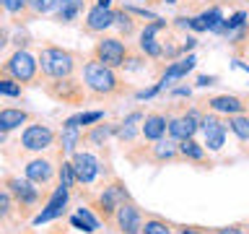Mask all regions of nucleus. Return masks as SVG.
<instances>
[{
    "label": "nucleus",
    "mask_w": 249,
    "mask_h": 234,
    "mask_svg": "<svg viewBox=\"0 0 249 234\" xmlns=\"http://www.w3.org/2000/svg\"><path fill=\"white\" fill-rule=\"evenodd\" d=\"M26 8H29L26 0H5V3H3V11H8L11 16H21Z\"/></svg>",
    "instance_id": "35"
},
{
    "label": "nucleus",
    "mask_w": 249,
    "mask_h": 234,
    "mask_svg": "<svg viewBox=\"0 0 249 234\" xmlns=\"http://www.w3.org/2000/svg\"><path fill=\"white\" fill-rule=\"evenodd\" d=\"M179 234H202V232L195 229V226H187V229H179Z\"/></svg>",
    "instance_id": "37"
},
{
    "label": "nucleus",
    "mask_w": 249,
    "mask_h": 234,
    "mask_svg": "<svg viewBox=\"0 0 249 234\" xmlns=\"http://www.w3.org/2000/svg\"><path fill=\"white\" fill-rule=\"evenodd\" d=\"M166 117L159 115V112H151L143 117V122H140V136H143L145 140H159L166 136Z\"/></svg>",
    "instance_id": "17"
},
{
    "label": "nucleus",
    "mask_w": 249,
    "mask_h": 234,
    "mask_svg": "<svg viewBox=\"0 0 249 234\" xmlns=\"http://www.w3.org/2000/svg\"><path fill=\"white\" fill-rule=\"evenodd\" d=\"M127 44L122 42L120 37H101L96 47H93V58L99 62H104L107 68H122L124 60H127Z\"/></svg>",
    "instance_id": "4"
},
{
    "label": "nucleus",
    "mask_w": 249,
    "mask_h": 234,
    "mask_svg": "<svg viewBox=\"0 0 249 234\" xmlns=\"http://www.w3.org/2000/svg\"><path fill=\"white\" fill-rule=\"evenodd\" d=\"M213 234H247L241 226H223V229H215Z\"/></svg>",
    "instance_id": "36"
},
{
    "label": "nucleus",
    "mask_w": 249,
    "mask_h": 234,
    "mask_svg": "<svg viewBox=\"0 0 249 234\" xmlns=\"http://www.w3.org/2000/svg\"><path fill=\"white\" fill-rule=\"evenodd\" d=\"M0 97H21V83L13 81L11 76L8 78L0 76Z\"/></svg>",
    "instance_id": "31"
},
{
    "label": "nucleus",
    "mask_w": 249,
    "mask_h": 234,
    "mask_svg": "<svg viewBox=\"0 0 249 234\" xmlns=\"http://www.w3.org/2000/svg\"><path fill=\"white\" fill-rule=\"evenodd\" d=\"M83 11V0H57L52 8V13H54V21L57 23H70V21H75L78 16H81Z\"/></svg>",
    "instance_id": "20"
},
{
    "label": "nucleus",
    "mask_w": 249,
    "mask_h": 234,
    "mask_svg": "<svg viewBox=\"0 0 249 234\" xmlns=\"http://www.w3.org/2000/svg\"><path fill=\"white\" fill-rule=\"evenodd\" d=\"M96 5H101V8H112V0H96Z\"/></svg>",
    "instance_id": "39"
},
{
    "label": "nucleus",
    "mask_w": 249,
    "mask_h": 234,
    "mask_svg": "<svg viewBox=\"0 0 249 234\" xmlns=\"http://www.w3.org/2000/svg\"><path fill=\"white\" fill-rule=\"evenodd\" d=\"M200 128V115L197 112H187L182 117H171L166 122V133L171 136V140H184V138H192Z\"/></svg>",
    "instance_id": "11"
},
{
    "label": "nucleus",
    "mask_w": 249,
    "mask_h": 234,
    "mask_svg": "<svg viewBox=\"0 0 249 234\" xmlns=\"http://www.w3.org/2000/svg\"><path fill=\"white\" fill-rule=\"evenodd\" d=\"M143 112H132V115H127L124 120L120 122V128H117V136L120 138H124V140H130L135 133L140 130V122H143Z\"/></svg>",
    "instance_id": "26"
},
{
    "label": "nucleus",
    "mask_w": 249,
    "mask_h": 234,
    "mask_svg": "<svg viewBox=\"0 0 249 234\" xmlns=\"http://www.w3.org/2000/svg\"><path fill=\"white\" fill-rule=\"evenodd\" d=\"M81 140H83V130L81 128H62V133H60L62 151L75 154V146H81Z\"/></svg>",
    "instance_id": "27"
},
{
    "label": "nucleus",
    "mask_w": 249,
    "mask_h": 234,
    "mask_svg": "<svg viewBox=\"0 0 249 234\" xmlns=\"http://www.w3.org/2000/svg\"><path fill=\"white\" fill-rule=\"evenodd\" d=\"M29 122V112L26 109H18V107H5L0 109V133H11L16 128Z\"/></svg>",
    "instance_id": "19"
},
{
    "label": "nucleus",
    "mask_w": 249,
    "mask_h": 234,
    "mask_svg": "<svg viewBox=\"0 0 249 234\" xmlns=\"http://www.w3.org/2000/svg\"><path fill=\"white\" fill-rule=\"evenodd\" d=\"M161 3H177V0H161Z\"/></svg>",
    "instance_id": "40"
},
{
    "label": "nucleus",
    "mask_w": 249,
    "mask_h": 234,
    "mask_svg": "<svg viewBox=\"0 0 249 234\" xmlns=\"http://www.w3.org/2000/svg\"><path fill=\"white\" fill-rule=\"evenodd\" d=\"M114 23V11L112 8H101V5H93L89 13H86V21H83V29L91 31V34H104V31Z\"/></svg>",
    "instance_id": "14"
},
{
    "label": "nucleus",
    "mask_w": 249,
    "mask_h": 234,
    "mask_svg": "<svg viewBox=\"0 0 249 234\" xmlns=\"http://www.w3.org/2000/svg\"><path fill=\"white\" fill-rule=\"evenodd\" d=\"M54 130L47 128V125H26L21 133V146L26 151H47V148L54 146Z\"/></svg>",
    "instance_id": "8"
},
{
    "label": "nucleus",
    "mask_w": 249,
    "mask_h": 234,
    "mask_svg": "<svg viewBox=\"0 0 249 234\" xmlns=\"http://www.w3.org/2000/svg\"><path fill=\"white\" fill-rule=\"evenodd\" d=\"M117 133L114 125H93V128L89 133H83V138H86V143L93 146V148H99V146H104L109 138H112Z\"/></svg>",
    "instance_id": "24"
},
{
    "label": "nucleus",
    "mask_w": 249,
    "mask_h": 234,
    "mask_svg": "<svg viewBox=\"0 0 249 234\" xmlns=\"http://www.w3.org/2000/svg\"><path fill=\"white\" fill-rule=\"evenodd\" d=\"M70 164H73V172H75V182L81 185H91L101 172V161L89 151H75Z\"/></svg>",
    "instance_id": "9"
},
{
    "label": "nucleus",
    "mask_w": 249,
    "mask_h": 234,
    "mask_svg": "<svg viewBox=\"0 0 249 234\" xmlns=\"http://www.w3.org/2000/svg\"><path fill=\"white\" fill-rule=\"evenodd\" d=\"M5 73L13 78V81H18L21 86L23 83H34L36 81V73H39V62H36V58L31 52H26V50H16L11 58H8V62H5Z\"/></svg>",
    "instance_id": "3"
},
{
    "label": "nucleus",
    "mask_w": 249,
    "mask_h": 234,
    "mask_svg": "<svg viewBox=\"0 0 249 234\" xmlns=\"http://www.w3.org/2000/svg\"><path fill=\"white\" fill-rule=\"evenodd\" d=\"M3 3H5V0H0V11H3Z\"/></svg>",
    "instance_id": "41"
},
{
    "label": "nucleus",
    "mask_w": 249,
    "mask_h": 234,
    "mask_svg": "<svg viewBox=\"0 0 249 234\" xmlns=\"http://www.w3.org/2000/svg\"><path fill=\"white\" fill-rule=\"evenodd\" d=\"M112 26H120V31L130 34V31L135 29V23H132V16L122 8V11H114V23H112Z\"/></svg>",
    "instance_id": "32"
},
{
    "label": "nucleus",
    "mask_w": 249,
    "mask_h": 234,
    "mask_svg": "<svg viewBox=\"0 0 249 234\" xmlns=\"http://www.w3.org/2000/svg\"><path fill=\"white\" fill-rule=\"evenodd\" d=\"M26 3H29V11L34 16H42V13H52L57 0H26Z\"/></svg>",
    "instance_id": "34"
},
{
    "label": "nucleus",
    "mask_w": 249,
    "mask_h": 234,
    "mask_svg": "<svg viewBox=\"0 0 249 234\" xmlns=\"http://www.w3.org/2000/svg\"><path fill=\"white\" fill-rule=\"evenodd\" d=\"M83 89L93 99H112L122 91V81L114 73V68H107L96 58L83 65Z\"/></svg>",
    "instance_id": "1"
},
{
    "label": "nucleus",
    "mask_w": 249,
    "mask_h": 234,
    "mask_svg": "<svg viewBox=\"0 0 249 234\" xmlns=\"http://www.w3.org/2000/svg\"><path fill=\"white\" fill-rule=\"evenodd\" d=\"M36 62H39L42 76L52 78V81L70 78L75 73V55L70 50H62V47H42Z\"/></svg>",
    "instance_id": "2"
},
{
    "label": "nucleus",
    "mask_w": 249,
    "mask_h": 234,
    "mask_svg": "<svg viewBox=\"0 0 249 234\" xmlns=\"http://www.w3.org/2000/svg\"><path fill=\"white\" fill-rule=\"evenodd\" d=\"M52 94L57 101H62V104H78V101L83 99V83H78L73 76L70 78H60V81L50 83V89H47Z\"/></svg>",
    "instance_id": "12"
},
{
    "label": "nucleus",
    "mask_w": 249,
    "mask_h": 234,
    "mask_svg": "<svg viewBox=\"0 0 249 234\" xmlns=\"http://www.w3.org/2000/svg\"><path fill=\"white\" fill-rule=\"evenodd\" d=\"M68 198H70V190H68V187H62V185H57L52 190V195L47 198L44 208L34 216V224L39 226V224H47V221H52V218L62 216V211H65V206H68Z\"/></svg>",
    "instance_id": "10"
},
{
    "label": "nucleus",
    "mask_w": 249,
    "mask_h": 234,
    "mask_svg": "<svg viewBox=\"0 0 249 234\" xmlns=\"http://www.w3.org/2000/svg\"><path fill=\"white\" fill-rule=\"evenodd\" d=\"M13 208H16V203H13V198H11V193H8V190H0V221H5V218L13 214Z\"/></svg>",
    "instance_id": "33"
},
{
    "label": "nucleus",
    "mask_w": 249,
    "mask_h": 234,
    "mask_svg": "<svg viewBox=\"0 0 249 234\" xmlns=\"http://www.w3.org/2000/svg\"><path fill=\"white\" fill-rule=\"evenodd\" d=\"M57 177H60V185H62V187H68V190H70L73 185H78V182H75L73 164H70V161H62V164H60V169H57Z\"/></svg>",
    "instance_id": "30"
},
{
    "label": "nucleus",
    "mask_w": 249,
    "mask_h": 234,
    "mask_svg": "<svg viewBox=\"0 0 249 234\" xmlns=\"http://www.w3.org/2000/svg\"><path fill=\"white\" fill-rule=\"evenodd\" d=\"M112 221H114L120 234H140V229H143V214H140V208L132 200H124L114 211Z\"/></svg>",
    "instance_id": "7"
},
{
    "label": "nucleus",
    "mask_w": 249,
    "mask_h": 234,
    "mask_svg": "<svg viewBox=\"0 0 249 234\" xmlns=\"http://www.w3.org/2000/svg\"><path fill=\"white\" fill-rule=\"evenodd\" d=\"M151 151V159L153 161H171V159H177L179 156V151H177V140H163V138H159V140H153V146L148 148Z\"/></svg>",
    "instance_id": "22"
},
{
    "label": "nucleus",
    "mask_w": 249,
    "mask_h": 234,
    "mask_svg": "<svg viewBox=\"0 0 249 234\" xmlns=\"http://www.w3.org/2000/svg\"><path fill=\"white\" fill-rule=\"evenodd\" d=\"M208 107L213 109V112H223V115H241L244 112V101H241L239 97H229V94L210 99Z\"/></svg>",
    "instance_id": "21"
},
{
    "label": "nucleus",
    "mask_w": 249,
    "mask_h": 234,
    "mask_svg": "<svg viewBox=\"0 0 249 234\" xmlns=\"http://www.w3.org/2000/svg\"><path fill=\"white\" fill-rule=\"evenodd\" d=\"M5 190L11 193L13 203L21 206V208H34L39 203V198H42L39 187L34 182H29V179H21V177H8L5 179Z\"/></svg>",
    "instance_id": "6"
},
{
    "label": "nucleus",
    "mask_w": 249,
    "mask_h": 234,
    "mask_svg": "<svg viewBox=\"0 0 249 234\" xmlns=\"http://www.w3.org/2000/svg\"><path fill=\"white\" fill-rule=\"evenodd\" d=\"M70 224L75 226V229H81V232H86V234H93L99 229V218L91 214L89 208H78L73 216H70Z\"/></svg>",
    "instance_id": "23"
},
{
    "label": "nucleus",
    "mask_w": 249,
    "mask_h": 234,
    "mask_svg": "<svg viewBox=\"0 0 249 234\" xmlns=\"http://www.w3.org/2000/svg\"><path fill=\"white\" fill-rule=\"evenodd\" d=\"M229 128L239 140H249V115H231Z\"/></svg>",
    "instance_id": "28"
},
{
    "label": "nucleus",
    "mask_w": 249,
    "mask_h": 234,
    "mask_svg": "<svg viewBox=\"0 0 249 234\" xmlns=\"http://www.w3.org/2000/svg\"><path fill=\"white\" fill-rule=\"evenodd\" d=\"M177 151H179V156L192 159V161H202V159H205V148H202L197 140H192V138L179 140V143H177Z\"/></svg>",
    "instance_id": "25"
},
{
    "label": "nucleus",
    "mask_w": 249,
    "mask_h": 234,
    "mask_svg": "<svg viewBox=\"0 0 249 234\" xmlns=\"http://www.w3.org/2000/svg\"><path fill=\"white\" fill-rule=\"evenodd\" d=\"M221 23H223L221 8H210V11L190 19V29H195V31H221Z\"/></svg>",
    "instance_id": "18"
},
{
    "label": "nucleus",
    "mask_w": 249,
    "mask_h": 234,
    "mask_svg": "<svg viewBox=\"0 0 249 234\" xmlns=\"http://www.w3.org/2000/svg\"><path fill=\"white\" fill-rule=\"evenodd\" d=\"M124 200H130V193H127V187H124L120 179H114V182H109L101 187V193H99V198L93 206L99 208V214L104 221H112V216H114V211L122 206Z\"/></svg>",
    "instance_id": "5"
},
{
    "label": "nucleus",
    "mask_w": 249,
    "mask_h": 234,
    "mask_svg": "<svg viewBox=\"0 0 249 234\" xmlns=\"http://www.w3.org/2000/svg\"><path fill=\"white\" fill-rule=\"evenodd\" d=\"M52 177H54V167H52V161L50 159H31L26 164V179L29 182H34V185H50L52 182Z\"/></svg>",
    "instance_id": "15"
},
{
    "label": "nucleus",
    "mask_w": 249,
    "mask_h": 234,
    "mask_svg": "<svg viewBox=\"0 0 249 234\" xmlns=\"http://www.w3.org/2000/svg\"><path fill=\"white\" fill-rule=\"evenodd\" d=\"M140 234H171V226L166 221H161V218H145L143 221V229H140Z\"/></svg>",
    "instance_id": "29"
},
{
    "label": "nucleus",
    "mask_w": 249,
    "mask_h": 234,
    "mask_svg": "<svg viewBox=\"0 0 249 234\" xmlns=\"http://www.w3.org/2000/svg\"><path fill=\"white\" fill-rule=\"evenodd\" d=\"M200 128H202V138L210 151H221L223 140H226V125L218 120L215 115H205L200 117Z\"/></svg>",
    "instance_id": "13"
},
{
    "label": "nucleus",
    "mask_w": 249,
    "mask_h": 234,
    "mask_svg": "<svg viewBox=\"0 0 249 234\" xmlns=\"http://www.w3.org/2000/svg\"><path fill=\"white\" fill-rule=\"evenodd\" d=\"M213 81H215V78H208V76H202L197 83H200V86H213Z\"/></svg>",
    "instance_id": "38"
},
{
    "label": "nucleus",
    "mask_w": 249,
    "mask_h": 234,
    "mask_svg": "<svg viewBox=\"0 0 249 234\" xmlns=\"http://www.w3.org/2000/svg\"><path fill=\"white\" fill-rule=\"evenodd\" d=\"M197 65V60H195V55H190V58H184V60H177V62H171V65L163 70V76L159 78V86L161 89H166V86H171L174 81H179V78H184L190 70Z\"/></svg>",
    "instance_id": "16"
}]
</instances>
